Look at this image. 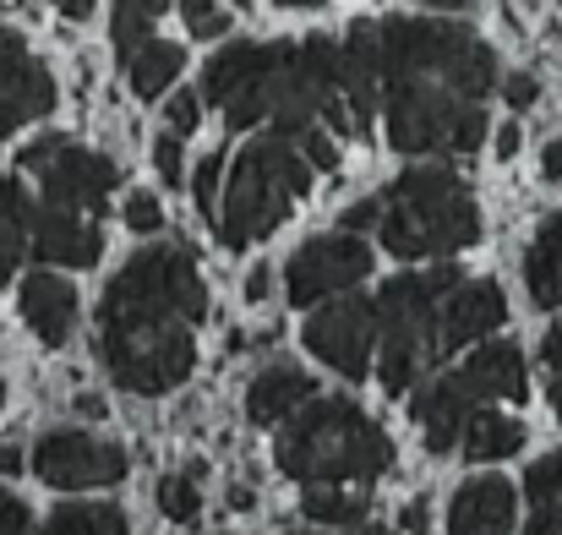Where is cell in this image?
<instances>
[{"label":"cell","instance_id":"4","mask_svg":"<svg viewBox=\"0 0 562 535\" xmlns=\"http://www.w3.org/2000/svg\"><path fill=\"white\" fill-rule=\"evenodd\" d=\"M207 312V285L196 274L191 246H148L137 252L99 306V334H159L191 328Z\"/></svg>","mask_w":562,"mask_h":535},{"label":"cell","instance_id":"7","mask_svg":"<svg viewBox=\"0 0 562 535\" xmlns=\"http://www.w3.org/2000/svg\"><path fill=\"white\" fill-rule=\"evenodd\" d=\"M295 44H229L202 71V99L218 104L229 132H246L257 121H273L290 88Z\"/></svg>","mask_w":562,"mask_h":535},{"label":"cell","instance_id":"23","mask_svg":"<svg viewBox=\"0 0 562 535\" xmlns=\"http://www.w3.org/2000/svg\"><path fill=\"white\" fill-rule=\"evenodd\" d=\"M33 219L38 208L27 202V191L16 180L0 176V285L22 268V257L33 252Z\"/></svg>","mask_w":562,"mask_h":535},{"label":"cell","instance_id":"48","mask_svg":"<svg viewBox=\"0 0 562 535\" xmlns=\"http://www.w3.org/2000/svg\"><path fill=\"white\" fill-rule=\"evenodd\" d=\"M0 404H5V382H0Z\"/></svg>","mask_w":562,"mask_h":535},{"label":"cell","instance_id":"26","mask_svg":"<svg viewBox=\"0 0 562 535\" xmlns=\"http://www.w3.org/2000/svg\"><path fill=\"white\" fill-rule=\"evenodd\" d=\"M301 514L312 525H334V531H356L367 520V498L361 492H345V487H312L301 492Z\"/></svg>","mask_w":562,"mask_h":535},{"label":"cell","instance_id":"28","mask_svg":"<svg viewBox=\"0 0 562 535\" xmlns=\"http://www.w3.org/2000/svg\"><path fill=\"white\" fill-rule=\"evenodd\" d=\"M170 5H159V0H121L115 11H110V38L132 55V49H143L148 38H154V22L165 16Z\"/></svg>","mask_w":562,"mask_h":535},{"label":"cell","instance_id":"36","mask_svg":"<svg viewBox=\"0 0 562 535\" xmlns=\"http://www.w3.org/2000/svg\"><path fill=\"white\" fill-rule=\"evenodd\" d=\"M165 121H170V132L176 137H187V132H196V121H202V104H196V93H176L170 104H165Z\"/></svg>","mask_w":562,"mask_h":535},{"label":"cell","instance_id":"29","mask_svg":"<svg viewBox=\"0 0 562 535\" xmlns=\"http://www.w3.org/2000/svg\"><path fill=\"white\" fill-rule=\"evenodd\" d=\"M159 509H165V520H176V525H191L196 514H202V492H196V476H165L159 481Z\"/></svg>","mask_w":562,"mask_h":535},{"label":"cell","instance_id":"25","mask_svg":"<svg viewBox=\"0 0 562 535\" xmlns=\"http://www.w3.org/2000/svg\"><path fill=\"white\" fill-rule=\"evenodd\" d=\"M181 66H187L181 44H170V38H148L143 49L126 55V82L137 88V99H159V93L181 77Z\"/></svg>","mask_w":562,"mask_h":535},{"label":"cell","instance_id":"6","mask_svg":"<svg viewBox=\"0 0 562 535\" xmlns=\"http://www.w3.org/2000/svg\"><path fill=\"white\" fill-rule=\"evenodd\" d=\"M312 176H317V170L301 159L295 143H284V137H273V132L257 137V143H246V154H240L235 170H229L224 213H218V241H224L229 252H240V246L273 235V230L295 213V202L312 191Z\"/></svg>","mask_w":562,"mask_h":535},{"label":"cell","instance_id":"43","mask_svg":"<svg viewBox=\"0 0 562 535\" xmlns=\"http://www.w3.org/2000/svg\"><path fill=\"white\" fill-rule=\"evenodd\" d=\"M541 176L562 180V137H558V143H547V154H541Z\"/></svg>","mask_w":562,"mask_h":535},{"label":"cell","instance_id":"32","mask_svg":"<svg viewBox=\"0 0 562 535\" xmlns=\"http://www.w3.org/2000/svg\"><path fill=\"white\" fill-rule=\"evenodd\" d=\"M181 16H187L191 38H224V33H229V11H224V5H207V0H187V5H181Z\"/></svg>","mask_w":562,"mask_h":535},{"label":"cell","instance_id":"22","mask_svg":"<svg viewBox=\"0 0 562 535\" xmlns=\"http://www.w3.org/2000/svg\"><path fill=\"white\" fill-rule=\"evenodd\" d=\"M525 285H530V301L558 312L562 306V208L536 230L530 252H525Z\"/></svg>","mask_w":562,"mask_h":535},{"label":"cell","instance_id":"41","mask_svg":"<svg viewBox=\"0 0 562 535\" xmlns=\"http://www.w3.org/2000/svg\"><path fill=\"white\" fill-rule=\"evenodd\" d=\"M525 535H562V503H552V509H536V520L525 525Z\"/></svg>","mask_w":562,"mask_h":535},{"label":"cell","instance_id":"38","mask_svg":"<svg viewBox=\"0 0 562 535\" xmlns=\"http://www.w3.org/2000/svg\"><path fill=\"white\" fill-rule=\"evenodd\" d=\"M376 224H382V197L345 208V219H339V230H345V235H361V230H376Z\"/></svg>","mask_w":562,"mask_h":535},{"label":"cell","instance_id":"42","mask_svg":"<svg viewBox=\"0 0 562 535\" xmlns=\"http://www.w3.org/2000/svg\"><path fill=\"white\" fill-rule=\"evenodd\" d=\"M268 285H273V274H268V268H251V279H246V301H251V306L268 301Z\"/></svg>","mask_w":562,"mask_h":535},{"label":"cell","instance_id":"44","mask_svg":"<svg viewBox=\"0 0 562 535\" xmlns=\"http://www.w3.org/2000/svg\"><path fill=\"white\" fill-rule=\"evenodd\" d=\"M497 154H503V159H514V154H519V126H514V121H508V126H497Z\"/></svg>","mask_w":562,"mask_h":535},{"label":"cell","instance_id":"24","mask_svg":"<svg viewBox=\"0 0 562 535\" xmlns=\"http://www.w3.org/2000/svg\"><path fill=\"white\" fill-rule=\"evenodd\" d=\"M525 421H514V415H503V410H481L470 426H464V443H459V454L464 459H475V465H486V459H508V454H519L525 448Z\"/></svg>","mask_w":562,"mask_h":535},{"label":"cell","instance_id":"18","mask_svg":"<svg viewBox=\"0 0 562 535\" xmlns=\"http://www.w3.org/2000/svg\"><path fill=\"white\" fill-rule=\"evenodd\" d=\"M33 257L55 263V268H93L104 257V235L93 230V219H77V213H60V208H38Z\"/></svg>","mask_w":562,"mask_h":535},{"label":"cell","instance_id":"39","mask_svg":"<svg viewBox=\"0 0 562 535\" xmlns=\"http://www.w3.org/2000/svg\"><path fill=\"white\" fill-rule=\"evenodd\" d=\"M0 535H33V514H27V503H16L11 492H0Z\"/></svg>","mask_w":562,"mask_h":535},{"label":"cell","instance_id":"13","mask_svg":"<svg viewBox=\"0 0 562 535\" xmlns=\"http://www.w3.org/2000/svg\"><path fill=\"white\" fill-rule=\"evenodd\" d=\"M55 110V77L49 66L27 49L22 33L0 27V137L44 121Z\"/></svg>","mask_w":562,"mask_h":535},{"label":"cell","instance_id":"33","mask_svg":"<svg viewBox=\"0 0 562 535\" xmlns=\"http://www.w3.org/2000/svg\"><path fill=\"white\" fill-rule=\"evenodd\" d=\"M295 148H301V159H306L312 170H339V143H334V132L312 126V132L295 137Z\"/></svg>","mask_w":562,"mask_h":535},{"label":"cell","instance_id":"10","mask_svg":"<svg viewBox=\"0 0 562 535\" xmlns=\"http://www.w3.org/2000/svg\"><path fill=\"white\" fill-rule=\"evenodd\" d=\"M367 274H372V246L361 235H323V241H306L284 263V296L295 306H317L356 290Z\"/></svg>","mask_w":562,"mask_h":535},{"label":"cell","instance_id":"45","mask_svg":"<svg viewBox=\"0 0 562 535\" xmlns=\"http://www.w3.org/2000/svg\"><path fill=\"white\" fill-rule=\"evenodd\" d=\"M0 476H22V448H0Z\"/></svg>","mask_w":562,"mask_h":535},{"label":"cell","instance_id":"31","mask_svg":"<svg viewBox=\"0 0 562 535\" xmlns=\"http://www.w3.org/2000/svg\"><path fill=\"white\" fill-rule=\"evenodd\" d=\"M218 176H224V154H207L191 176V197H196L202 219H213V224H218Z\"/></svg>","mask_w":562,"mask_h":535},{"label":"cell","instance_id":"8","mask_svg":"<svg viewBox=\"0 0 562 535\" xmlns=\"http://www.w3.org/2000/svg\"><path fill=\"white\" fill-rule=\"evenodd\" d=\"M22 170H33L44 186V208H60V213H77V219H93L110 208V191L121 186V170L110 154H93V148H77L71 137H44L33 148H22Z\"/></svg>","mask_w":562,"mask_h":535},{"label":"cell","instance_id":"11","mask_svg":"<svg viewBox=\"0 0 562 535\" xmlns=\"http://www.w3.org/2000/svg\"><path fill=\"white\" fill-rule=\"evenodd\" d=\"M33 476L55 492H88L126 481V448L93 432H44L33 443Z\"/></svg>","mask_w":562,"mask_h":535},{"label":"cell","instance_id":"3","mask_svg":"<svg viewBox=\"0 0 562 535\" xmlns=\"http://www.w3.org/2000/svg\"><path fill=\"white\" fill-rule=\"evenodd\" d=\"M382 246L398 263H420V257H453L464 246L481 241V208L470 197V186L448 165H415L382 191V224H376Z\"/></svg>","mask_w":562,"mask_h":535},{"label":"cell","instance_id":"46","mask_svg":"<svg viewBox=\"0 0 562 535\" xmlns=\"http://www.w3.org/2000/svg\"><path fill=\"white\" fill-rule=\"evenodd\" d=\"M60 16H71V22H82V16H93V5H88V0H66V5H60Z\"/></svg>","mask_w":562,"mask_h":535},{"label":"cell","instance_id":"19","mask_svg":"<svg viewBox=\"0 0 562 535\" xmlns=\"http://www.w3.org/2000/svg\"><path fill=\"white\" fill-rule=\"evenodd\" d=\"M312 399H317L312 371H306V366H295V360H273L268 371H257V377H251V388H246V415H251L257 426H273V421L301 415Z\"/></svg>","mask_w":562,"mask_h":535},{"label":"cell","instance_id":"16","mask_svg":"<svg viewBox=\"0 0 562 535\" xmlns=\"http://www.w3.org/2000/svg\"><path fill=\"white\" fill-rule=\"evenodd\" d=\"M508 317V296L503 285L492 279H464L448 301H442V356L464 350V345H481L492 328H503Z\"/></svg>","mask_w":562,"mask_h":535},{"label":"cell","instance_id":"47","mask_svg":"<svg viewBox=\"0 0 562 535\" xmlns=\"http://www.w3.org/2000/svg\"><path fill=\"white\" fill-rule=\"evenodd\" d=\"M356 535H387V531H382V525H361V531H356Z\"/></svg>","mask_w":562,"mask_h":535},{"label":"cell","instance_id":"40","mask_svg":"<svg viewBox=\"0 0 562 535\" xmlns=\"http://www.w3.org/2000/svg\"><path fill=\"white\" fill-rule=\"evenodd\" d=\"M503 93H508V104H514V110H530V104L541 99V82H536L530 71H514V77L503 82Z\"/></svg>","mask_w":562,"mask_h":535},{"label":"cell","instance_id":"14","mask_svg":"<svg viewBox=\"0 0 562 535\" xmlns=\"http://www.w3.org/2000/svg\"><path fill=\"white\" fill-rule=\"evenodd\" d=\"M339 93H345V110H350L356 132H367L372 110L382 104V38H376V22H356L339 38Z\"/></svg>","mask_w":562,"mask_h":535},{"label":"cell","instance_id":"27","mask_svg":"<svg viewBox=\"0 0 562 535\" xmlns=\"http://www.w3.org/2000/svg\"><path fill=\"white\" fill-rule=\"evenodd\" d=\"M44 535H132L126 531V514L115 503H66L49 514Z\"/></svg>","mask_w":562,"mask_h":535},{"label":"cell","instance_id":"20","mask_svg":"<svg viewBox=\"0 0 562 535\" xmlns=\"http://www.w3.org/2000/svg\"><path fill=\"white\" fill-rule=\"evenodd\" d=\"M22 317H27L33 339L66 345L77 328V285L60 274H27L22 279Z\"/></svg>","mask_w":562,"mask_h":535},{"label":"cell","instance_id":"21","mask_svg":"<svg viewBox=\"0 0 562 535\" xmlns=\"http://www.w3.org/2000/svg\"><path fill=\"white\" fill-rule=\"evenodd\" d=\"M459 382L470 388V399H475V404H486V399H525V393H530L525 356H519V345H508V339L481 345L475 356L459 366Z\"/></svg>","mask_w":562,"mask_h":535},{"label":"cell","instance_id":"5","mask_svg":"<svg viewBox=\"0 0 562 535\" xmlns=\"http://www.w3.org/2000/svg\"><path fill=\"white\" fill-rule=\"evenodd\" d=\"M459 268H431V274H398L376 296V345H382V388L409 393L431 360H442V301L459 290Z\"/></svg>","mask_w":562,"mask_h":535},{"label":"cell","instance_id":"34","mask_svg":"<svg viewBox=\"0 0 562 535\" xmlns=\"http://www.w3.org/2000/svg\"><path fill=\"white\" fill-rule=\"evenodd\" d=\"M541 366H547V399L562 415V323H552L547 339H541Z\"/></svg>","mask_w":562,"mask_h":535},{"label":"cell","instance_id":"2","mask_svg":"<svg viewBox=\"0 0 562 535\" xmlns=\"http://www.w3.org/2000/svg\"><path fill=\"white\" fill-rule=\"evenodd\" d=\"M393 465V443L350 399H312L279 432V470L312 487H367Z\"/></svg>","mask_w":562,"mask_h":535},{"label":"cell","instance_id":"30","mask_svg":"<svg viewBox=\"0 0 562 535\" xmlns=\"http://www.w3.org/2000/svg\"><path fill=\"white\" fill-rule=\"evenodd\" d=\"M525 492L541 503V509H552L562 503V448L558 454H547V459H536L530 465V476H525Z\"/></svg>","mask_w":562,"mask_h":535},{"label":"cell","instance_id":"17","mask_svg":"<svg viewBox=\"0 0 562 535\" xmlns=\"http://www.w3.org/2000/svg\"><path fill=\"white\" fill-rule=\"evenodd\" d=\"M519 514V498L503 476H475L448 503V535H508Z\"/></svg>","mask_w":562,"mask_h":535},{"label":"cell","instance_id":"9","mask_svg":"<svg viewBox=\"0 0 562 535\" xmlns=\"http://www.w3.org/2000/svg\"><path fill=\"white\" fill-rule=\"evenodd\" d=\"M104 371L115 377V388L126 393H170L181 388L196 366L191 328H165V334H115L99 339Z\"/></svg>","mask_w":562,"mask_h":535},{"label":"cell","instance_id":"35","mask_svg":"<svg viewBox=\"0 0 562 535\" xmlns=\"http://www.w3.org/2000/svg\"><path fill=\"white\" fill-rule=\"evenodd\" d=\"M126 224H132L137 235L165 230V208H159V197H154V191H132V197H126Z\"/></svg>","mask_w":562,"mask_h":535},{"label":"cell","instance_id":"12","mask_svg":"<svg viewBox=\"0 0 562 535\" xmlns=\"http://www.w3.org/2000/svg\"><path fill=\"white\" fill-rule=\"evenodd\" d=\"M306 350L317 360H328L339 377L361 382L372 371L376 350V301L345 296V301H328L323 312H312L306 317Z\"/></svg>","mask_w":562,"mask_h":535},{"label":"cell","instance_id":"37","mask_svg":"<svg viewBox=\"0 0 562 535\" xmlns=\"http://www.w3.org/2000/svg\"><path fill=\"white\" fill-rule=\"evenodd\" d=\"M154 165H159V176L170 180V186H181V137L176 132H165L154 143Z\"/></svg>","mask_w":562,"mask_h":535},{"label":"cell","instance_id":"15","mask_svg":"<svg viewBox=\"0 0 562 535\" xmlns=\"http://www.w3.org/2000/svg\"><path fill=\"white\" fill-rule=\"evenodd\" d=\"M409 415L420 421L431 454H453V448L464 443V426L481 415V404L470 399V388L459 382V371H448V377H431L426 388H415Z\"/></svg>","mask_w":562,"mask_h":535},{"label":"cell","instance_id":"1","mask_svg":"<svg viewBox=\"0 0 562 535\" xmlns=\"http://www.w3.org/2000/svg\"><path fill=\"white\" fill-rule=\"evenodd\" d=\"M382 38V115L398 154L453 148L475 154L486 143L481 99L497 82V55L464 22L442 16H387Z\"/></svg>","mask_w":562,"mask_h":535}]
</instances>
